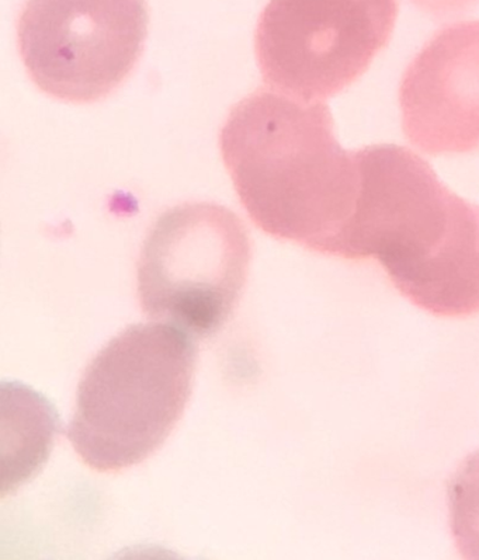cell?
Masks as SVG:
<instances>
[{
  "mask_svg": "<svg viewBox=\"0 0 479 560\" xmlns=\"http://www.w3.org/2000/svg\"><path fill=\"white\" fill-rule=\"evenodd\" d=\"M220 150L242 207L265 234L340 257L358 202L354 152L323 102L258 89L232 107Z\"/></svg>",
  "mask_w": 479,
  "mask_h": 560,
  "instance_id": "6da1fadb",
  "label": "cell"
},
{
  "mask_svg": "<svg viewBox=\"0 0 479 560\" xmlns=\"http://www.w3.org/2000/svg\"><path fill=\"white\" fill-rule=\"evenodd\" d=\"M358 202L340 257L378 260L405 299L444 318L479 314V206L408 148L354 152Z\"/></svg>",
  "mask_w": 479,
  "mask_h": 560,
  "instance_id": "7a4b0ae2",
  "label": "cell"
},
{
  "mask_svg": "<svg viewBox=\"0 0 479 560\" xmlns=\"http://www.w3.org/2000/svg\"><path fill=\"white\" fill-rule=\"evenodd\" d=\"M197 347L167 324L128 327L87 365L69 440L98 472H120L162 447L189 401Z\"/></svg>",
  "mask_w": 479,
  "mask_h": 560,
  "instance_id": "3957f363",
  "label": "cell"
},
{
  "mask_svg": "<svg viewBox=\"0 0 479 560\" xmlns=\"http://www.w3.org/2000/svg\"><path fill=\"white\" fill-rule=\"evenodd\" d=\"M252 241L241 218L214 202H186L157 218L138 260V296L151 319L207 337L244 292Z\"/></svg>",
  "mask_w": 479,
  "mask_h": 560,
  "instance_id": "277c9868",
  "label": "cell"
},
{
  "mask_svg": "<svg viewBox=\"0 0 479 560\" xmlns=\"http://www.w3.org/2000/svg\"><path fill=\"white\" fill-rule=\"evenodd\" d=\"M398 0H270L256 28V57L276 92L315 103L363 77L388 46Z\"/></svg>",
  "mask_w": 479,
  "mask_h": 560,
  "instance_id": "5b68a950",
  "label": "cell"
},
{
  "mask_svg": "<svg viewBox=\"0 0 479 560\" xmlns=\"http://www.w3.org/2000/svg\"><path fill=\"white\" fill-rule=\"evenodd\" d=\"M148 22L145 0H26L17 20L20 57L48 96L95 103L130 77Z\"/></svg>",
  "mask_w": 479,
  "mask_h": 560,
  "instance_id": "8992f818",
  "label": "cell"
},
{
  "mask_svg": "<svg viewBox=\"0 0 479 560\" xmlns=\"http://www.w3.org/2000/svg\"><path fill=\"white\" fill-rule=\"evenodd\" d=\"M402 130L428 155L479 151V22L439 30L404 72Z\"/></svg>",
  "mask_w": 479,
  "mask_h": 560,
  "instance_id": "52a82bcc",
  "label": "cell"
},
{
  "mask_svg": "<svg viewBox=\"0 0 479 560\" xmlns=\"http://www.w3.org/2000/svg\"><path fill=\"white\" fill-rule=\"evenodd\" d=\"M454 537L463 552L479 557V454L464 465L452 485Z\"/></svg>",
  "mask_w": 479,
  "mask_h": 560,
  "instance_id": "ba28073f",
  "label": "cell"
},
{
  "mask_svg": "<svg viewBox=\"0 0 479 560\" xmlns=\"http://www.w3.org/2000/svg\"><path fill=\"white\" fill-rule=\"evenodd\" d=\"M409 2L433 18L444 19L468 12L479 3V0H409Z\"/></svg>",
  "mask_w": 479,
  "mask_h": 560,
  "instance_id": "9c48e42d",
  "label": "cell"
}]
</instances>
